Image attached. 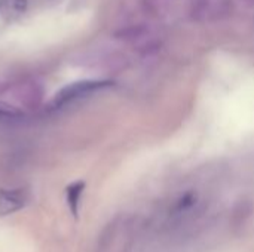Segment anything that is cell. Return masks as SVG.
Wrapping results in <instances>:
<instances>
[{
    "label": "cell",
    "instance_id": "obj_6",
    "mask_svg": "<svg viewBox=\"0 0 254 252\" xmlns=\"http://www.w3.org/2000/svg\"><path fill=\"white\" fill-rule=\"evenodd\" d=\"M24 117V113L6 102H0V120H16Z\"/></svg>",
    "mask_w": 254,
    "mask_h": 252
},
{
    "label": "cell",
    "instance_id": "obj_3",
    "mask_svg": "<svg viewBox=\"0 0 254 252\" xmlns=\"http://www.w3.org/2000/svg\"><path fill=\"white\" fill-rule=\"evenodd\" d=\"M83 189H85V183L83 181L73 183L71 186L67 187V202H68V206H70V209H71L74 217H77L79 202H80V196L83 193Z\"/></svg>",
    "mask_w": 254,
    "mask_h": 252
},
{
    "label": "cell",
    "instance_id": "obj_8",
    "mask_svg": "<svg viewBox=\"0 0 254 252\" xmlns=\"http://www.w3.org/2000/svg\"><path fill=\"white\" fill-rule=\"evenodd\" d=\"M0 6H1V3H0Z\"/></svg>",
    "mask_w": 254,
    "mask_h": 252
},
{
    "label": "cell",
    "instance_id": "obj_1",
    "mask_svg": "<svg viewBox=\"0 0 254 252\" xmlns=\"http://www.w3.org/2000/svg\"><path fill=\"white\" fill-rule=\"evenodd\" d=\"M110 85H112V82H109V80H82V82L70 83V85H67L65 88H63L57 94L54 104L55 105H64L68 101H73L76 98L85 97V95H88L91 92H95L98 89L107 88Z\"/></svg>",
    "mask_w": 254,
    "mask_h": 252
},
{
    "label": "cell",
    "instance_id": "obj_5",
    "mask_svg": "<svg viewBox=\"0 0 254 252\" xmlns=\"http://www.w3.org/2000/svg\"><path fill=\"white\" fill-rule=\"evenodd\" d=\"M195 205H196V195L193 192H188L177 201L174 206V214H186L190 209H193Z\"/></svg>",
    "mask_w": 254,
    "mask_h": 252
},
{
    "label": "cell",
    "instance_id": "obj_2",
    "mask_svg": "<svg viewBox=\"0 0 254 252\" xmlns=\"http://www.w3.org/2000/svg\"><path fill=\"white\" fill-rule=\"evenodd\" d=\"M25 205V195L22 190H0V215H9L19 211Z\"/></svg>",
    "mask_w": 254,
    "mask_h": 252
},
{
    "label": "cell",
    "instance_id": "obj_4",
    "mask_svg": "<svg viewBox=\"0 0 254 252\" xmlns=\"http://www.w3.org/2000/svg\"><path fill=\"white\" fill-rule=\"evenodd\" d=\"M24 104L30 105V107H36L40 100H42V91L36 83H28L27 86H24V92H22V98Z\"/></svg>",
    "mask_w": 254,
    "mask_h": 252
},
{
    "label": "cell",
    "instance_id": "obj_7",
    "mask_svg": "<svg viewBox=\"0 0 254 252\" xmlns=\"http://www.w3.org/2000/svg\"><path fill=\"white\" fill-rule=\"evenodd\" d=\"M4 1L16 12H24L27 9V0H4Z\"/></svg>",
    "mask_w": 254,
    "mask_h": 252
}]
</instances>
